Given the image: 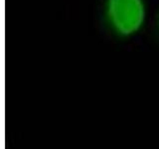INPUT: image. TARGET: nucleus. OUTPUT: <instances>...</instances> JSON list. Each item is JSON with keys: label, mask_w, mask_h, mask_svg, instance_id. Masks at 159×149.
I'll return each mask as SVG.
<instances>
[{"label": "nucleus", "mask_w": 159, "mask_h": 149, "mask_svg": "<svg viewBox=\"0 0 159 149\" xmlns=\"http://www.w3.org/2000/svg\"><path fill=\"white\" fill-rule=\"evenodd\" d=\"M106 15L114 32L130 36L144 23L145 5L143 0H107Z\"/></svg>", "instance_id": "f257e3e1"}]
</instances>
